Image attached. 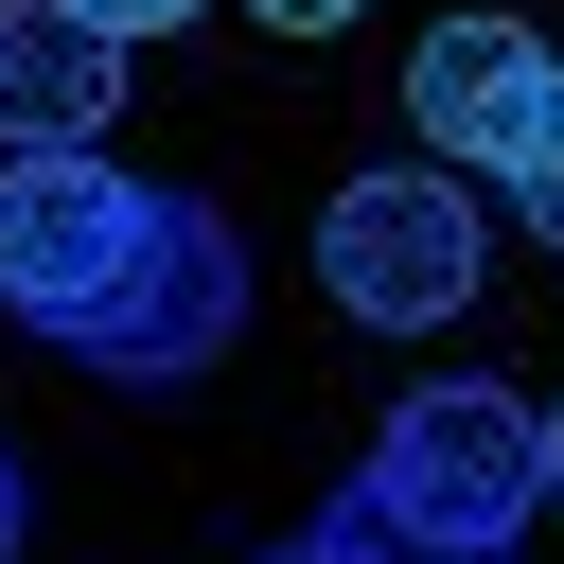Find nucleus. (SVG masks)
Wrapping results in <instances>:
<instances>
[{"label":"nucleus","mask_w":564,"mask_h":564,"mask_svg":"<svg viewBox=\"0 0 564 564\" xmlns=\"http://www.w3.org/2000/svg\"><path fill=\"white\" fill-rule=\"evenodd\" d=\"M370 494H388L405 529L511 564V529L546 511V405H511V388H405V405L370 423Z\"/></svg>","instance_id":"f257e3e1"},{"label":"nucleus","mask_w":564,"mask_h":564,"mask_svg":"<svg viewBox=\"0 0 564 564\" xmlns=\"http://www.w3.org/2000/svg\"><path fill=\"white\" fill-rule=\"evenodd\" d=\"M229 335H247V229H229L212 194H159L141 247H123V282L70 317V352L123 370V388H194Z\"/></svg>","instance_id":"f03ea898"},{"label":"nucleus","mask_w":564,"mask_h":564,"mask_svg":"<svg viewBox=\"0 0 564 564\" xmlns=\"http://www.w3.org/2000/svg\"><path fill=\"white\" fill-rule=\"evenodd\" d=\"M317 282H335L352 317H388V335L458 317V300H476V176H441V159H370V176H335V212H317Z\"/></svg>","instance_id":"7ed1b4c3"},{"label":"nucleus","mask_w":564,"mask_h":564,"mask_svg":"<svg viewBox=\"0 0 564 564\" xmlns=\"http://www.w3.org/2000/svg\"><path fill=\"white\" fill-rule=\"evenodd\" d=\"M141 212H159V194H141L106 141H18V159H0V317L70 335V317L123 282Z\"/></svg>","instance_id":"20e7f679"},{"label":"nucleus","mask_w":564,"mask_h":564,"mask_svg":"<svg viewBox=\"0 0 564 564\" xmlns=\"http://www.w3.org/2000/svg\"><path fill=\"white\" fill-rule=\"evenodd\" d=\"M405 141L441 159V176H529L546 141H564V53L529 35V18H441L423 53H405Z\"/></svg>","instance_id":"39448f33"},{"label":"nucleus","mask_w":564,"mask_h":564,"mask_svg":"<svg viewBox=\"0 0 564 564\" xmlns=\"http://www.w3.org/2000/svg\"><path fill=\"white\" fill-rule=\"evenodd\" d=\"M123 106V35L70 0H0V141H106Z\"/></svg>","instance_id":"423d86ee"},{"label":"nucleus","mask_w":564,"mask_h":564,"mask_svg":"<svg viewBox=\"0 0 564 564\" xmlns=\"http://www.w3.org/2000/svg\"><path fill=\"white\" fill-rule=\"evenodd\" d=\"M282 564H494V546H441V529H405V511H388V494L352 476V494H335V511H317V529H300Z\"/></svg>","instance_id":"0eeeda50"},{"label":"nucleus","mask_w":564,"mask_h":564,"mask_svg":"<svg viewBox=\"0 0 564 564\" xmlns=\"http://www.w3.org/2000/svg\"><path fill=\"white\" fill-rule=\"evenodd\" d=\"M511 194H529V229H546V247H564V141H546V159H529V176H511Z\"/></svg>","instance_id":"6e6552de"},{"label":"nucleus","mask_w":564,"mask_h":564,"mask_svg":"<svg viewBox=\"0 0 564 564\" xmlns=\"http://www.w3.org/2000/svg\"><path fill=\"white\" fill-rule=\"evenodd\" d=\"M70 18H106V35H176L194 0H70Z\"/></svg>","instance_id":"1a4fd4ad"},{"label":"nucleus","mask_w":564,"mask_h":564,"mask_svg":"<svg viewBox=\"0 0 564 564\" xmlns=\"http://www.w3.org/2000/svg\"><path fill=\"white\" fill-rule=\"evenodd\" d=\"M247 18H264V35H335L352 0H247Z\"/></svg>","instance_id":"9d476101"},{"label":"nucleus","mask_w":564,"mask_h":564,"mask_svg":"<svg viewBox=\"0 0 564 564\" xmlns=\"http://www.w3.org/2000/svg\"><path fill=\"white\" fill-rule=\"evenodd\" d=\"M0 564H18V458H0Z\"/></svg>","instance_id":"9b49d317"},{"label":"nucleus","mask_w":564,"mask_h":564,"mask_svg":"<svg viewBox=\"0 0 564 564\" xmlns=\"http://www.w3.org/2000/svg\"><path fill=\"white\" fill-rule=\"evenodd\" d=\"M546 494H564V405H546Z\"/></svg>","instance_id":"f8f14e48"}]
</instances>
